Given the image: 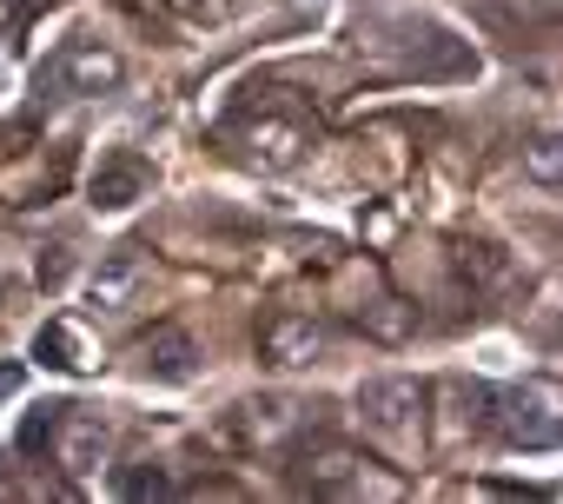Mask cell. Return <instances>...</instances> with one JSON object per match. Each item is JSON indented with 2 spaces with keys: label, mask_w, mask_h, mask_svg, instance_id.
<instances>
[{
  "label": "cell",
  "mask_w": 563,
  "mask_h": 504,
  "mask_svg": "<svg viewBox=\"0 0 563 504\" xmlns=\"http://www.w3.org/2000/svg\"><path fill=\"white\" fill-rule=\"evenodd\" d=\"M490 418H497V431L510 438V445H523V451H550L556 445V398L543 392V385H530V392H490Z\"/></svg>",
  "instance_id": "obj_3"
},
{
  "label": "cell",
  "mask_w": 563,
  "mask_h": 504,
  "mask_svg": "<svg viewBox=\"0 0 563 504\" xmlns=\"http://www.w3.org/2000/svg\"><path fill=\"white\" fill-rule=\"evenodd\" d=\"M34 359L41 365H54V372H80L87 365V352H80V339H74V326H41V339H34Z\"/></svg>",
  "instance_id": "obj_12"
},
{
  "label": "cell",
  "mask_w": 563,
  "mask_h": 504,
  "mask_svg": "<svg viewBox=\"0 0 563 504\" xmlns=\"http://www.w3.org/2000/svg\"><path fill=\"white\" fill-rule=\"evenodd\" d=\"M299 484L306 491H365V458H352V451H339V445H325L319 458H306V471H299Z\"/></svg>",
  "instance_id": "obj_9"
},
{
  "label": "cell",
  "mask_w": 563,
  "mask_h": 504,
  "mask_svg": "<svg viewBox=\"0 0 563 504\" xmlns=\"http://www.w3.org/2000/svg\"><path fill=\"white\" fill-rule=\"evenodd\" d=\"M306 425V412L292 405V398H252L245 405V431L252 438H286V431H299Z\"/></svg>",
  "instance_id": "obj_11"
},
{
  "label": "cell",
  "mask_w": 563,
  "mask_h": 504,
  "mask_svg": "<svg viewBox=\"0 0 563 504\" xmlns=\"http://www.w3.org/2000/svg\"><path fill=\"white\" fill-rule=\"evenodd\" d=\"M146 252L140 245H113L107 260H100V273H93V286H87V299H93V313L100 319H120L133 299H140V286H146Z\"/></svg>",
  "instance_id": "obj_5"
},
{
  "label": "cell",
  "mask_w": 563,
  "mask_h": 504,
  "mask_svg": "<svg viewBox=\"0 0 563 504\" xmlns=\"http://www.w3.org/2000/svg\"><path fill=\"white\" fill-rule=\"evenodd\" d=\"M120 80V54H107L100 41H67L47 67H41V94H107Z\"/></svg>",
  "instance_id": "obj_2"
},
{
  "label": "cell",
  "mask_w": 563,
  "mask_h": 504,
  "mask_svg": "<svg viewBox=\"0 0 563 504\" xmlns=\"http://www.w3.org/2000/svg\"><path fill=\"white\" fill-rule=\"evenodd\" d=\"M358 418L385 438V445H411L424 425V385L418 379H372L358 392Z\"/></svg>",
  "instance_id": "obj_1"
},
{
  "label": "cell",
  "mask_w": 563,
  "mask_h": 504,
  "mask_svg": "<svg viewBox=\"0 0 563 504\" xmlns=\"http://www.w3.org/2000/svg\"><path fill=\"white\" fill-rule=\"evenodd\" d=\"M120 491H126V497H173V478H166V471H126Z\"/></svg>",
  "instance_id": "obj_14"
},
{
  "label": "cell",
  "mask_w": 563,
  "mask_h": 504,
  "mask_svg": "<svg viewBox=\"0 0 563 504\" xmlns=\"http://www.w3.org/2000/svg\"><path fill=\"white\" fill-rule=\"evenodd\" d=\"M140 372H146V379H166V385H186V379L199 372V346H192L186 332L159 326V332L140 346Z\"/></svg>",
  "instance_id": "obj_8"
},
{
  "label": "cell",
  "mask_w": 563,
  "mask_h": 504,
  "mask_svg": "<svg viewBox=\"0 0 563 504\" xmlns=\"http://www.w3.org/2000/svg\"><path fill=\"white\" fill-rule=\"evenodd\" d=\"M60 405H67V398H47V405H34V412H27V425H21V438H14V445H21V451H41V445H47V438H54V418H60Z\"/></svg>",
  "instance_id": "obj_13"
},
{
  "label": "cell",
  "mask_w": 563,
  "mask_h": 504,
  "mask_svg": "<svg viewBox=\"0 0 563 504\" xmlns=\"http://www.w3.org/2000/svg\"><path fill=\"white\" fill-rule=\"evenodd\" d=\"M239 140H245V160L265 166V173H286V166L306 153V127H299V120H252Z\"/></svg>",
  "instance_id": "obj_6"
},
{
  "label": "cell",
  "mask_w": 563,
  "mask_h": 504,
  "mask_svg": "<svg viewBox=\"0 0 563 504\" xmlns=\"http://www.w3.org/2000/svg\"><path fill=\"white\" fill-rule=\"evenodd\" d=\"M14 385H21V372H14V365H0V398H8Z\"/></svg>",
  "instance_id": "obj_17"
},
{
  "label": "cell",
  "mask_w": 563,
  "mask_h": 504,
  "mask_svg": "<svg viewBox=\"0 0 563 504\" xmlns=\"http://www.w3.org/2000/svg\"><path fill=\"white\" fill-rule=\"evenodd\" d=\"M67 273H74V260H67V245H47V252H41V286L54 293V286H67Z\"/></svg>",
  "instance_id": "obj_15"
},
{
  "label": "cell",
  "mask_w": 563,
  "mask_h": 504,
  "mask_svg": "<svg viewBox=\"0 0 563 504\" xmlns=\"http://www.w3.org/2000/svg\"><path fill=\"white\" fill-rule=\"evenodd\" d=\"M140 193H146V160H133V153L100 160V173H93V206H133Z\"/></svg>",
  "instance_id": "obj_10"
},
{
  "label": "cell",
  "mask_w": 563,
  "mask_h": 504,
  "mask_svg": "<svg viewBox=\"0 0 563 504\" xmlns=\"http://www.w3.org/2000/svg\"><path fill=\"white\" fill-rule=\"evenodd\" d=\"M530 173H537L543 186H556V140H537V146H530Z\"/></svg>",
  "instance_id": "obj_16"
},
{
  "label": "cell",
  "mask_w": 563,
  "mask_h": 504,
  "mask_svg": "<svg viewBox=\"0 0 563 504\" xmlns=\"http://www.w3.org/2000/svg\"><path fill=\"white\" fill-rule=\"evenodd\" d=\"M8 306H14V280H8V273H0V313H8Z\"/></svg>",
  "instance_id": "obj_18"
},
{
  "label": "cell",
  "mask_w": 563,
  "mask_h": 504,
  "mask_svg": "<svg viewBox=\"0 0 563 504\" xmlns=\"http://www.w3.org/2000/svg\"><path fill=\"white\" fill-rule=\"evenodd\" d=\"M319 352H325V326H312V319H272L265 326V359L272 365L299 372V365H319Z\"/></svg>",
  "instance_id": "obj_7"
},
{
  "label": "cell",
  "mask_w": 563,
  "mask_h": 504,
  "mask_svg": "<svg viewBox=\"0 0 563 504\" xmlns=\"http://www.w3.org/2000/svg\"><path fill=\"white\" fill-rule=\"evenodd\" d=\"M54 451H60V464L74 471V478H87V471H100V458H107V445H113V425L100 418V412H87V405H60V418H54V438H47Z\"/></svg>",
  "instance_id": "obj_4"
}]
</instances>
